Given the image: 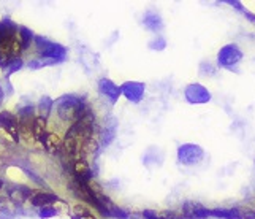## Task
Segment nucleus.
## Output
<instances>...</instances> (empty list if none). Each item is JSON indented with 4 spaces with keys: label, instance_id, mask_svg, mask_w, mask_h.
I'll use <instances>...</instances> for the list:
<instances>
[{
    "label": "nucleus",
    "instance_id": "obj_11",
    "mask_svg": "<svg viewBox=\"0 0 255 219\" xmlns=\"http://www.w3.org/2000/svg\"><path fill=\"white\" fill-rule=\"evenodd\" d=\"M70 169H72V177L80 180L83 183H91L94 181L95 173L92 172L91 165L87 164L86 159H78V161H72L70 164Z\"/></svg>",
    "mask_w": 255,
    "mask_h": 219
},
{
    "label": "nucleus",
    "instance_id": "obj_20",
    "mask_svg": "<svg viewBox=\"0 0 255 219\" xmlns=\"http://www.w3.org/2000/svg\"><path fill=\"white\" fill-rule=\"evenodd\" d=\"M17 35H19L22 49H27L30 46V43H33V40H35V33L29 27H25V25H19V33Z\"/></svg>",
    "mask_w": 255,
    "mask_h": 219
},
{
    "label": "nucleus",
    "instance_id": "obj_26",
    "mask_svg": "<svg viewBox=\"0 0 255 219\" xmlns=\"http://www.w3.org/2000/svg\"><path fill=\"white\" fill-rule=\"evenodd\" d=\"M216 73H217V68L211 62L203 60V62L200 64V75L201 76H214Z\"/></svg>",
    "mask_w": 255,
    "mask_h": 219
},
{
    "label": "nucleus",
    "instance_id": "obj_17",
    "mask_svg": "<svg viewBox=\"0 0 255 219\" xmlns=\"http://www.w3.org/2000/svg\"><path fill=\"white\" fill-rule=\"evenodd\" d=\"M54 105H56V100L54 99H51L49 95H43V97L40 99V102H38L40 116L48 119L51 116V111H52V108H54Z\"/></svg>",
    "mask_w": 255,
    "mask_h": 219
},
{
    "label": "nucleus",
    "instance_id": "obj_13",
    "mask_svg": "<svg viewBox=\"0 0 255 219\" xmlns=\"http://www.w3.org/2000/svg\"><path fill=\"white\" fill-rule=\"evenodd\" d=\"M143 24L147 30H151L154 33H159L163 29V19L160 13H157L155 10H147L143 16Z\"/></svg>",
    "mask_w": 255,
    "mask_h": 219
},
{
    "label": "nucleus",
    "instance_id": "obj_16",
    "mask_svg": "<svg viewBox=\"0 0 255 219\" xmlns=\"http://www.w3.org/2000/svg\"><path fill=\"white\" fill-rule=\"evenodd\" d=\"M32 134H33V140H40L45 137L48 132H46V119L41 118V116H37L33 119V124H32Z\"/></svg>",
    "mask_w": 255,
    "mask_h": 219
},
{
    "label": "nucleus",
    "instance_id": "obj_32",
    "mask_svg": "<svg viewBox=\"0 0 255 219\" xmlns=\"http://www.w3.org/2000/svg\"><path fill=\"white\" fill-rule=\"evenodd\" d=\"M3 99H5V94H3V89H2V87H0V107H2Z\"/></svg>",
    "mask_w": 255,
    "mask_h": 219
},
{
    "label": "nucleus",
    "instance_id": "obj_10",
    "mask_svg": "<svg viewBox=\"0 0 255 219\" xmlns=\"http://www.w3.org/2000/svg\"><path fill=\"white\" fill-rule=\"evenodd\" d=\"M99 92L103 95V97H107L110 100V103H118L119 99L122 97V91H121V86L116 84L113 80L110 78H100L99 80Z\"/></svg>",
    "mask_w": 255,
    "mask_h": 219
},
{
    "label": "nucleus",
    "instance_id": "obj_23",
    "mask_svg": "<svg viewBox=\"0 0 255 219\" xmlns=\"http://www.w3.org/2000/svg\"><path fill=\"white\" fill-rule=\"evenodd\" d=\"M24 65V60L21 57H17V59H13L10 64H8L6 67H3V76H5V80H8L14 72H17V70H21Z\"/></svg>",
    "mask_w": 255,
    "mask_h": 219
},
{
    "label": "nucleus",
    "instance_id": "obj_4",
    "mask_svg": "<svg viewBox=\"0 0 255 219\" xmlns=\"http://www.w3.org/2000/svg\"><path fill=\"white\" fill-rule=\"evenodd\" d=\"M35 49L40 54V57H48V59H56L59 62H64L67 57V48L62 46L60 43H54L48 40L46 37H41V35H35L33 40Z\"/></svg>",
    "mask_w": 255,
    "mask_h": 219
},
{
    "label": "nucleus",
    "instance_id": "obj_14",
    "mask_svg": "<svg viewBox=\"0 0 255 219\" xmlns=\"http://www.w3.org/2000/svg\"><path fill=\"white\" fill-rule=\"evenodd\" d=\"M211 218L243 219V215H241V208H211Z\"/></svg>",
    "mask_w": 255,
    "mask_h": 219
},
{
    "label": "nucleus",
    "instance_id": "obj_15",
    "mask_svg": "<svg viewBox=\"0 0 255 219\" xmlns=\"http://www.w3.org/2000/svg\"><path fill=\"white\" fill-rule=\"evenodd\" d=\"M19 33V25L14 24L11 19H5L0 21V38H8V37H17Z\"/></svg>",
    "mask_w": 255,
    "mask_h": 219
},
{
    "label": "nucleus",
    "instance_id": "obj_2",
    "mask_svg": "<svg viewBox=\"0 0 255 219\" xmlns=\"http://www.w3.org/2000/svg\"><path fill=\"white\" fill-rule=\"evenodd\" d=\"M95 130H97V116L94 110L89 107L75 124L68 127L64 140H76L80 143H86L87 140L94 138Z\"/></svg>",
    "mask_w": 255,
    "mask_h": 219
},
{
    "label": "nucleus",
    "instance_id": "obj_29",
    "mask_svg": "<svg viewBox=\"0 0 255 219\" xmlns=\"http://www.w3.org/2000/svg\"><path fill=\"white\" fill-rule=\"evenodd\" d=\"M227 3L230 5V6H233L236 11H240V13H246V8H244V5L241 3V2H238V0H227Z\"/></svg>",
    "mask_w": 255,
    "mask_h": 219
},
{
    "label": "nucleus",
    "instance_id": "obj_3",
    "mask_svg": "<svg viewBox=\"0 0 255 219\" xmlns=\"http://www.w3.org/2000/svg\"><path fill=\"white\" fill-rule=\"evenodd\" d=\"M217 65L221 68L230 70V72H236L240 64L244 59V52L236 43H227L217 52Z\"/></svg>",
    "mask_w": 255,
    "mask_h": 219
},
{
    "label": "nucleus",
    "instance_id": "obj_12",
    "mask_svg": "<svg viewBox=\"0 0 255 219\" xmlns=\"http://www.w3.org/2000/svg\"><path fill=\"white\" fill-rule=\"evenodd\" d=\"M60 202V197L57 194H52V192L48 191H38L35 192L33 197L30 199V204L35 208H46V207H52L54 204Z\"/></svg>",
    "mask_w": 255,
    "mask_h": 219
},
{
    "label": "nucleus",
    "instance_id": "obj_7",
    "mask_svg": "<svg viewBox=\"0 0 255 219\" xmlns=\"http://www.w3.org/2000/svg\"><path fill=\"white\" fill-rule=\"evenodd\" d=\"M0 129L5 130V134L11 138V142L17 143L21 138L19 134V119L17 115L11 111H0Z\"/></svg>",
    "mask_w": 255,
    "mask_h": 219
},
{
    "label": "nucleus",
    "instance_id": "obj_9",
    "mask_svg": "<svg viewBox=\"0 0 255 219\" xmlns=\"http://www.w3.org/2000/svg\"><path fill=\"white\" fill-rule=\"evenodd\" d=\"M5 191H6V197L16 205L25 204L35 194V191L25 185H5Z\"/></svg>",
    "mask_w": 255,
    "mask_h": 219
},
{
    "label": "nucleus",
    "instance_id": "obj_22",
    "mask_svg": "<svg viewBox=\"0 0 255 219\" xmlns=\"http://www.w3.org/2000/svg\"><path fill=\"white\" fill-rule=\"evenodd\" d=\"M17 208H19V205H16L14 202H11V200L5 196H0V213L14 215L17 212Z\"/></svg>",
    "mask_w": 255,
    "mask_h": 219
},
{
    "label": "nucleus",
    "instance_id": "obj_1",
    "mask_svg": "<svg viewBox=\"0 0 255 219\" xmlns=\"http://www.w3.org/2000/svg\"><path fill=\"white\" fill-rule=\"evenodd\" d=\"M87 108H89V105H87L84 95L65 94L56 100V111L59 119L64 122H70V124H75L84 115Z\"/></svg>",
    "mask_w": 255,
    "mask_h": 219
},
{
    "label": "nucleus",
    "instance_id": "obj_33",
    "mask_svg": "<svg viewBox=\"0 0 255 219\" xmlns=\"http://www.w3.org/2000/svg\"><path fill=\"white\" fill-rule=\"evenodd\" d=\"M2 188H5V183H3L2 180H0V189H2Z\"/></svg>",
    "mask_w": 255,
    "mask_h": 219
},
{
    "label": "nucleus",
    "instance_id": "obj_6",
    "mask_svg": "<svg viewBox=\"0 0 255 219\" xmlns=\"http://www.w3.org/2000/svg\"><path fill=\"white\" fill-rule=\"evenodd\" d=\"M184 99L190 105H205L213 100V94L205 84L201 83H189L184 87Z\"/></svg>",
    "mask_w": 255,
    "mask_h": 219
},
{
    "label": "nucleus",
    "instance_id": "obj_27",
    "mask_svg": "<svg viewBox=\"0 0 255 219\" xmlns=\"http://www.w3.org/2000/svg\"><path fill=\"white\" fill-rule=\"evenodd\" d=\"M59 215V210L54 208V207H46V208H41L38 212V216L41 219H49V218H54Z\"/></svg>",
    "mask_w": 255,
    "mask_h": 219
},
{
    "label": "nucleus",
    "instance_id": "obj_25",
    "mask_svg": "<svg viewBox=\"0 0 255 219\" xmlns=\"http://www.w3.org/2000/svg\"><path fill=\"white\" fill-rule=\"evenodd\" d=\"M147 46L152 51H163L166 48V40L162 37V35H157V37H154L151 41L147 43Z\"/></svg>",
    "mask_w": 255,
    "mask_h": 219
},
{
    "label": "nucleus",
    "instance_id": "obj_21",
    "mask_svg": "<svg viewBox=\"0 0 255 219\" xmlns=\"http://www.w3.org/2000/svg\"><path fill=\"white\" fill-rule=\"evenodd\" d=\"M54 64H60L59 60L56 59H48V57H37V59H32L30 62L27 64V67L30 70H40L43 67H51V65H54Z\"/></svg>",
    "mask_w": 255,
    "mask_h": 219
},
{
    "label": "nucleus",
    "instance_id": "obj_24",
    "mask_svg": "<svg viewBox=\"0 0 255 219\" xmlns=\"http://www.w3.org/2000/svg\"><path fill=\"white\" fill-rule=\"evenodd\" d=\"M141 218L143 219H173L170 212H163V213H159L155 212V210H143L141 212Z\"/></svg>",
    "mask_w": 255,
    "mask_h": 219
},
{
    "label": "nucleus",
    "instance_id": "obj_19",
    "mask_svg": "<svg viewBox=\"0 0 255 219\" xmlns=\"http://www.w3.org/2000/svg\"><path fill=\"white\" fill-rule=\"evenodd\" d=\"M114 138H116V124L107 126L100 134V145L102 146H110Z\"/></svg>",
    "mask_w": 255,
    "mask_h": 219
},
{
    "label": "nucleus",
    "instance_id": "obj_31",
    "mask_svg": "<svg viewBox=\"0 0 255 219\" xmlns=\"http://www.w3.org/2000/svg\"><path fill=\"white\" fill-rule=\"evenodd\" d=\"M244 16H246V19H248L249 22H252V24L255 25V13H251V11H248V10H246Z\"/></svg>",
    "mask_w": 255,
    "mask_h": 219
},
{
    "label": "nucleus",
    "instance_id": "obj_30",
    "mask_svg": "<svg viewBox=\"0 0 255 219\" xmlns=\"http://www.w3.org/2000/svg\"><path fill=\"white\" fill-rule=\"evenodd\" d=\"M243 219H255V208H241Z\"/></svg>",
    "mask_w": 255,
    "mask_h": 219
},
{
    "label": "nucleus",
    "instance_id": "obj_8",
    "mask_svg": "<svg viewBox=\"0 0 255 219\" xmlns=\"http://www.w3.org/2000/svg\"><path fill=\"white\" fill-rule=\"evenodd\" d=\"M122 97L131 103H139L143 102L144 94H146V84L141 81H126L121 84Z\"/></svg>",
    "mask_w": 255,
    "mask_h": 219
},
{
    "label": "nucleus",
    "instance_id": "obj_28",
    "mask_svg": "<svg viewBox=\"0 0 255 219\" xmlns=\"http://www.w3.org/2000/svg\"><path fill=\"white\" fill-rule=\"evenodd\" d=\"M22 172L27 175V177L33 181V183H37V185H40V186H43V188H46V183H45V180H41L37 173H35L33 170H30V169H25V167H22Z\"/></svg>",
    "mask_w": 255,
    "mask_h": 219
},
{
    "label": "nucleus",
    "instance_id": "obj_18",
    "mask_svg": "<svg viewBox=\"0 0 255 219\" xmlns=\"http://www.w3.org/2000/svg\"><path fill=\"white\" fill-rule=\"evenodd\" d=\"M35 118L37 116H35V107L32 103L17 110V119H19V122H33Z\"/></svg>",
    "mask_w": 255,
    "mask_h": 219
},
{
    "label": "nucleus",
    "instance_id": "obj_5",
    "mask_svg": "<svg viewBox=\"0 0 255 219\" xmlns=\"http://www.w3.org/2000/svg\"><path fill=\"white\" fill-rule=\"evenodd\" d=\"M205 157V150L197 143H182L176 150V159L181 165L192 167V165H198Z\"/></svg>",
    "mask_w": 255,
    "mask_h": 219
}]
</instances>
